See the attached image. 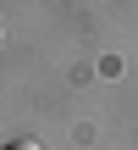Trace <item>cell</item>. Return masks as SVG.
<instances>
[{
	"mask_svg": "<svg viewBox=\"0 0 138 150\" xmlns=\"http://www.w3.org/2000/svg\"><path fill=\"white\" fill-rule=\"evenodd\" d=\"M0 150H44V145H33V139H11V145H0Z\"/></svg>",
	"mask_w": 138,
	"mask_h": 150,
	"instance_id": "1",
	"label": "cell"
}]
</instances>
